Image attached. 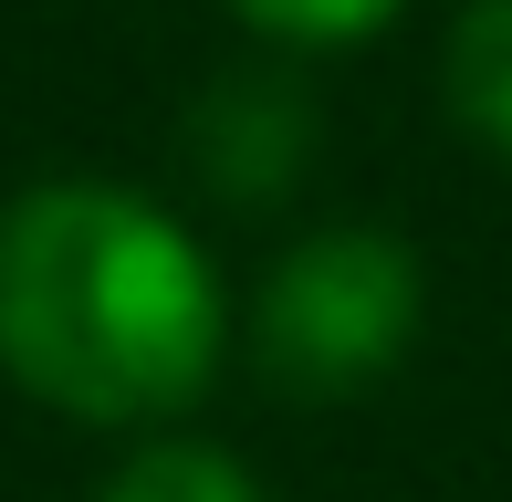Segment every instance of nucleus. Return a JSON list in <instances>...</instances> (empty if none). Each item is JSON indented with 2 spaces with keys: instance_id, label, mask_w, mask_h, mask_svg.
<instances>
[{
  "instance_id": "nucleus-1",
  "label": "nucleus",
  "mask_w": 512,
  "mask_h": 502,
  "mask_svg": "<svg viewBox=\"0 0 512 502\" xmlns=\"http://www.w3.org/2000/svg\"><path fill=\"white\" fill-rule=\"evenodd\" d=\"M230 304L157 199L53 178L0 210V367L63 419H157L220 377Z\"/></svg>"
},
{
  "instance_id": "nucleus-2",
  "label": "nucleus",
  "mask_w": 512,
  "mask_h": 502,
  "mask_svg": "<svg viewBox=\"0 0 512 502\" xmlns=\"http://www.w3.org/2000/svg\"><path fill=\"white\" fill-rule=\"evenodd\" d=\"M408 335H418V251L366 220L283 251V272L262 283V314H251V346L293 398H345V387L387 377Z\"/></svg>"
},
{
  "instance_id": "nucleus-3",
  "label": "nucleus",
  "mask_w": 512,
  "mask_h": 502,
  "mask_svg": "<svg viewBox=\"0 0 512 502\" xmlns=\"http://www.w3.org/2000/svg\"><path fill=\"white\" fill-rule=\"evenodd\" d=\"M450 116L471 147H492L512 168V0H471V11L450 21Z\"/></svg>"
},
{
  "instance_id": "nucleus-4",
  "label": "nucleus",
  "mask_w": 512,
  "mask_h": 502,
  "mask_svg": "<svg viewBox=\"0 0 512 502\" xmlns=\"http://www.w3.org/2000/svg\"><path fill=\"white\" fill-rule=\"evenodd\" d=\"M293 136H304V105H293V95H272V84H230V95L199 116L209 178H220V189H251V199H262L272 178L293 168Z\"/></svg>"
},
{
  "instance_id": "nucleus-5",
  "label": "nucleus",
  "mask_w": 512,
  "mask_h": 502,
  "mask_svg": "<svg viewBox=\"0 0 512 502\" xmlns=\"http://www.w3.org/2000/svg\"><path fill=\"white\" fill-rule=\"evenodd\" d=\"M95 502H262V492H251V471L230 461V450H209V440H157V450H136Z\"/></svg>"
},
{
  "instance_id": "nucleus-6",
  "label": "nucleus",
  "mask_w": 512,
  "mask_h": 502,
  "mask_svg": "<svg viewBox=\"0 0 512 502\" xmlns=\"http://www.w3.org/2000/svg\"><path fill=\"white\" fill-rule=\"evenodd\" d=\"M230 11L251 21V32L272 42H304V53H324V42H366L398 0H230Z\"/></svg>"
}]
</instances>
